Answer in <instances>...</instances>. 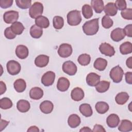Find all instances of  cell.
<instances>
[{"label": "cell", "mask_w": 132, "mask_h": 132, "mask_svg": "<svg viewBox=\"0 0 132 132\" xmlns=\"http://www.w3.org/2000/svg\"><path fill=\"white\" fill-rule=\"evenodd\" d=\"M35 24L42 28H46L50 25V21L46 17L40 15L36 19Z\"/></svg>", "instance_id": "cell-24"}, {"label": "cell", "mask_w": 132, "mask_h": 132, "mask_svg": "<svg viewBox=\"0 0 132 132\" xmlns=\"http://www.w3.org/2000/svg\"><path fill=\"white\" fill-rule=\"evenodd\" d=\"M9 122L4 120L3 119L1 120V124H0V131H2L5 127L8 125Z\"/></svg>", "instance_id": "cell-48"}, {"label": "cell", "mask_w": 132, "mask_h": 132, "mask_svg": "<svg viewBox=\"0 0 132 132\" xmlns=\"http://www.w3.org/2000/svg\"><path fill=\"white\" fill-rule=\"evenodd\" d=\"M16 5L19 8L25 9L29 8L31 4V1L30 0H16Z\"/></svg>", "instance_id": "cell-40"}, {"label": "cell", "mask_w": 132, "mask_h": 132, "mask_svg": "<svg viewBox=\"0 0 132 132\" xmlns=\"http://www.w3.org/2000/svg\"><path fill=\"white\" fill-rule=\"evenodd\" d=\"M77 66L72 61H67L62 64L63 71L69 75H74L77 72Z\"/></svg>", "instance_id": "cell-8"}, {"label": "cell", "mask_w": 132, "mask_h": 132, "mask_svg": "<svg viewBox=\"0 0 132 132\" xmlns=\"http://www.w3.org/2000/svg\"><path fill=\"white\" fill-rule=\"evenodd\" d=\"M99 29L98 18L93 19L86 22L82 26L84 32L88 36L95 35Z\"/></svg>", "instance_id": "cell-1"}, {"label": "cell", "mask_w": 132, "mask_h": 132, "mask_svg": "<svg viewBox=\"0 0 132 132\" xmlns=\"http://www.w3.org/2000/svg\"><path fill=\"white\" fill-rule=\"evenodd\" d=\"M10 27L12 31L16 35H21L25 29L23 24L20 22H16L12 24Z\"/></svg>", "instance_id": "cell-34"}, {"label": "cell", "mask_w": 132, "mask_h": 132, "mask_svg": "<svg viewBox=\"0 0 132 132\" xmlns=\"http://www.w3.org/2000/svg\"><path fill=\"white\" fill-rule=\"evenodd\" d=\"M67 16L68 23L71 26H77L81 21V16L79 10H72L68 13Z\"/></svg>", "instance_id": "cell-2"}, {"label": "cell", "mask_w": 132, "mask_h": 132, "mask_svg": "<svg viewBox=\"0 0 132 132\" xmlns=\"http://www.w3.org/2000/svg\"><path fill=\"white\" fill-rule=\"evenodd\" d=\"M82 13L85 18L88 19L91 18L93 15L92 8L88 4H85L82 7Z\"/></svg>", "instance_id": "cell-35"}, {"label": "cell", "mask_w": 132, "mask_h": 132, "mask_svg": "<svg viewBox=\"0 0 132 132\" xmlns=\"http://www.w3.org/2000/svg\"><path fill=\"white\" fill-rule=\"evenodd\" d=\"M40 131L39 129L37 126H31L29 127V128L27 129V132H32V131H35V132H39Z\"/></svg>", "instance_id": "cell-50"}, {"label": "cell", "mask_w": 132, "mask_h": 132, "mask_svg": "<svg viewBox=\"0 0 132 132\" xmlns=\"http://www.w3.org/2000/svg\"><path fill=\"white\" fill-rule=\"evenodd\" d=\"M43 95V91L39 87H34L29 91V96L31 99L38 100L42 97Z\"/></svg>", "instance_id": "cell-20"}, {"label": "cell", "mask_w": 132, "mask_h": 132, "mask_svg": "<svg viewBox=\"0 0 132 132\" xmlns=\"http://www.w3.org/2000/svg\"><path fill=\"white\" fill-rule=\"evenodd\" d=\"M126 64L129 69L132 68V57H129L126 61Z\"/></svg>", "instance_id": "cell-51"}, {"label": "cell", "mask_w": 132, "mask_h": 132, "mask_svg": "<svg viewBox=\"0 0 132 132\" xmlns=\"http://www.w3.org/2000/svg\"><path fill=\"white\" fill-rule=\"evenodd\" d=\"M125 80L127 84H132V72H127L125 74Z\"/></svg>", "instance_id": "cell-46"}, {"label": "cell", "mask_w": 132, "mask_h": 132, "mask_svg": "<svg viewBox=\"0 0 132 132\" xmlns=\"http://www.w3.org/2000/svg\"><path fill=\"white\" fill-rule=\"evenodd\" d=\"M124 71L121 67L117 65L113 67L110 71L109 76L113 81L116 83H119L122 80Z\"/></svg>", "instance_id": "cell-4"}, {"label": "cell", "mask_w": 132, "mask_h": 132, "mask_svg": "<svg viewBox=\"0 0 132 132\" xmlns=\"http://www.w3.org/2000/svg\"><path fill=\"white\" fill-rule=\"evenodd\" d=\"M13 105L11 100L8 97H3L0 100V107L3 109H8Z\"/></svg>", "instance_id": "cell-38"}, {"label": "cell", "mask_w": 132, "mask_h": 132, "mask_svg": "<svg viewBox=\"0 0 132 132\" xmlns=\"http://www.w3.org/2000/svg\"><path fill=\"white\" fill-rule=\"evenodd\" d=\"M120 123L119 116L114 113L110 114L106 119V123L110 128L116 127Z\"/></svg>", "instance_id": "cell-16"}, {"label": "cell", "mask_w": 132, "mask_h": 132, "mask_svg": "<svg viewBox=\"0 0 132 132\" xmlns=\"http://www.w3.org/2000/svg\"><path fill=\"white\" fill-rule=\"evenodd\" d=\"M125 35L128 37H132V24H130L126 25L123 29Z\"/></svg>", "instance_id": "cell-45"}, {"label": "cell", "mask_w": 132, "mask_h": 132, "mask_svg": "<svg viewBox=\"0 0 132 132\" xmlns=\"http://www.w3.org/2000/svg\"><path fill=\"white\" fill-rule=\"evenodd\" d=\"M129 97L127 92H121L117 94L115 97V101L119 105H124L128 100Z\"/></svg>", "instance_id": "cell-30"}, {"label": "cell", "mask_w": 132, "mask_h": 132, "mask_svg": "<svg viewBox=\"0 0 132 132\" xmlns=\"http://www.w3.org/2000/svg\"><path fill=\"white\" fill-rule=\"evenodd\" d=\"M43 12V6L42 3L36 2H35L29 10V14L32 19H36L38 16L42 15Z\"/></svg>", "instance_id": "cell-3"}, {"label": "cell", "mask_w": 132, "mask_h": 132, "mask_svg": "<svg viewBox=\"0 0 132 132\" xmlns=\"http://www.w3.org/2000/svg\"><path fill=\"white\" fill-rule=\"evenodd\" d=\"M93 132H96V131H106V130L104 129L103 126L99 125V124H95L94 126L93 129L92 130Z\"/></svg>", "instance_id": "cell-47"}, {"label": "cell", "mask_w": 132, "mask_h": 132, "mask_svg": "<svg viewBox=\"0 0 132 132\" xmlns=\"http://www.w3.org/2000/svg\"><path fill=\"white\" fill-rule=\"evenodd\" d=\"M4 35L5 37L8 39H13L16 37V35L12 31L10 27H7L5 29L4 31Z\"/></svg>", "instance_id": "cell-43"}, {"label": "cell", "mask_w": 132, "mask_h": 132, "mask_svg": "<svg viewBox=\"0 0 132 132\" xmlns=\"http://www.w3.org/2000/svg\"><path fill=\"white\" fill-rule=\"evenodd\" d=\"M121 14L123 19L125 20H132V9L126 8L122 10L121 11Z\"/></svg>", "instance_id": "cell-41"}, {"label": "cell", "mask_w": 132, "mask_h": 132, "mask_svg": "<svg viewBox=\"0 0 132 132\" xmlns=\"http://www.w3.org/2000/svg\"><path fill=\"white\" fill-rule=\"evenodd\" d=\"M40 110L45 114H48L52 112L54 108V105L50 101H44L40 105Z\"/></svg>", "instance_id": "cell-18"}, {"label": "cell", "mask_w": 132, "mask_h": 132, "mask_svg": "<svg viewBox=\"0 0 132 132\" xmlns=\"http://www.w3.org/2000/svg\"><path fill=\"white\" fill-rule=\"evenodd\" d=\"M15 54L16 56L21 59H25L29 54L28 48L24 45H19L15 48Z\"/></svg>", "instance_id": "cell-13"}, {"label": "cell", "mask_w": 132, "mask_h": 132, "mask_svg": "<svg viewBox=\"0 0 132 132\" xmlns=\"http://www.w3.org/2000/svg\"><path fill=\"white\" fill-rule=\"evenodd\" d=\"M49 62V57L45 55H40L35 60V65L39 68H43L47 65Z\"/></svg>", "instance_id": "cell-17"}, {"label": "cell", "mask_w": 132, "mask_h": 132, "mask_svg": "<svg viewBox=\"0 0 132 132\" xmlns=\"http://www.w3.org/2000/svg\"><path fill=\"white\" fill-rule=\"evenodd\" d=\"M30 36L35 39L40 38L43 34V30L42 28L39 27L38 26L33 25L30 28Z\"/></svg>", "instance_id": "cell-27"}, {"label": "cell", "mask_w": 132, "mask_h": 132, "mask_svg": "<svg viewBox=\"0 0 132 132\" xmlns=\"http://www.w3.org/2000/svg\"><path fill=\"white\" fill-rule=\"evenodd\" d=\"M6 91V86L5 84L3 81H0V91H1L0 94L2 95L3 93L5 92Z\"/></svg>", "instance_id": "cell-49"}, {"label": "cell", "mask_w": 132, "mask_h": 132, "mask_svg": "<svg viewBox=\"0 0 132 132\" xmlns=\"http://www.w3.org/2000/svg\"><path fill=\"white\" fill-rule=\"evenodd\" d=\"M70 85V81L67 78L64 77H61L58 80L57 84V88L60 91L64 92L69 89Z\"/></svg>", "instance_id": "cell-14"}, {"label": "cell", "mask_w": 132, "mask_h": 132, "mask_svg": "<svg viewBox=\"0 0 132 132\" xmlns=\"http://www.w3.org/2000/svg\"><path fill=\"white\" fill-rule=\"evenodd\" d=\"M117 8L119 10H123L126 9V3L124 0H117L114 3Z\"/></svg>", "instance_id": "cell-42"}, {"label": "cell", "mask_w": 132, "mask_h": 132, "mask_svg": "<svg viewBox=\"0 0 132 132\" xmlns=\"http://www.w3.org/2000/svg\"><path fill=\"white\" fill-rule=\"evenodd\" d=\"M110 87V82L106 80L100 81L95 86V89L98 92L104 93L107 91Z\"/></svg>", "instance_id": "cell-32"}, {"label": "cell", "mask_w": 132, "mask_h": 132, "mask_svg": "<svg viewBox=\"0 0 132 132\" xmlns=\"http://www.w3.org/2000/svg\"><path fill=\"white\" fill-rule=\"evenodd\" d=\"M99 50L102 54L109 57H111L115 54L114 47L106 42L101 44L99 47Z\"/></svg>", "instance_id": "cell-10"}, {"label": "cell", "mask_w": 132, "mask_h": 132, "mask_svg": "<svg viewBox=\"0 0 132 132\" xmlns=\"http://www.w3.org/2000/svg\"><path fill=\"white\" fill-rule=\"evenodd\" d=\"M113 24L112 20L108 15H104L102 19V26L106 29H108L112 26Z\"/></svg>", "instance_id": "cell-39"}, {"label": "cell", "mask_w": 132, "mask_h": 132, "mask_svg": "<svg viewBox=\"0 0 132 132\" xmlns=\"http://www.w3.org/2000/svg\"><path fill=\"white\" fill-rule=\"evenodd\" d=\"M80 131H91L92 130L88 127H84L80 129Z\"/></svg>", "instance_id": "cell-52"}, {"label": "cell", "mask_w": 132, "mask_h": 132, "mask_svg": "<svg viewBox=\"0 0 132 132\" xmlns=\"http://www.w3.org/2000/svg\"><path fill=\"white\" fill-rule=\"evenodd\" d=\"M30 107L29 102L25 100H19L16 104V108L21 112H27Z\"/></svg>", "instance_id": "cell-22"}, {"label": "cell", "mask_w": 132, "mask_h": 132, "mask_svg": "<svg viewBox=\"0 0 132 132\" xmlns=\"http://www.w3.org/2000/svg\"><path fill=\"white\" fill-rule=\"evenodd\" d=\"M91 5L95 12L97 13H100L104 8V2L102 0H92Z\"/></svg>", "instance_id": "cell-28"}, {"label": "cell", "mask_w": 132, "mask_h": 132, "mask_svg": "<svg viewBox=\"0 0 132 132\" xmlns=\"http://www.w3.org/2000/svg\"><path fill=\"white\" fill-rule=\"evenodd\" d=\"M19 19V12L14 10H9L5 12L3 15L4 22L7 24H13Z\"/></svg>", "instance_id": "cell-6"}, {"label": "cell", "mask_w": 132, "mask_h": 132, "mask_svg": "<svg viewBox=\"0 0 132 132\" xmlns=\"http://www.w3.org/2000/svg\"><path fill=\"white\" fill-rule=\"evenodd\" d=\"M53 26L56 29H61L64 25V20L60 16H55L53 20Z\"/></svg>", "instance_id": "cell-36"}, {"label": "cell", "mask_w": 132, "mask_h": 132, "mask_svg": "<svg viewBox=\"0 0 132 132\" xmlns=\"http://www.w3.org/2000/svg\"><path fill=\"white\" fill-rule=\"evenodd\" d=\"M13 86L15 90L18 92L21 93L23 92L26 89V84L24 79L22 78H19L16 79L14 81L13 84Z\"/></svg>", "instance_id": "cell-29"}, {"label": "cell", "mask_w": 132, "mask_h": 132, "mask_svg": "<svg viewBox=\"0 0 132 132\" xmlns=\"http://www.w3.org/2000/svg\"><path fill=\"white\" fill-rule=\"evenodd\" d=\"M72 52V46L68 43L61 44L58 50V54L62 58H67L70 56Z\"/></svg>", "instance_id": "cell-7"}, {"label": "cell", "mask_w": 132, "mask_h": 132, "mask_svg": "<svg viewBox=\"0 0 132 132\" xmlns=\"http://www.w3.org/2000/svg\"><path fill=\"white\" fill-rule=\"evenodd\" d=\"M84 92L83 90L79 87L74 88L71 93V96L73 100L75 101H80L84 97Z\"/></svg>", "instance_id": "cell-15"}, {"label": "cell", "mask_w": 132, "mask_h": 132, "mask_svg": "<svg viewBox=\"0 0 132 132\" xmlns=\"http://www.w3.org/2000/svg\"><path fill=\"white\" fill-rule=\"evenodd\" d=\"M95 108L98 113L100 114H104L109 110V107L107 103L100 101L96 103Z\"/></svg>", "instance_id": "cell-31"}, {"label": "cell", "mask_w": 132, "mask_h": 132, "mask_svg": "<svg viewBox=\"0 0 132 132\" xmlns=\"http://www.w3.org/2000/svg\"><path fill=\"white\" fill-rule=\"evenodd\" d=\"M125 36L123 29L119 27L114 29L110 34V38L115 42H119L123 40Z\"/></svg>", "instance_id": "cell-11"}, {"label": "cell", "mask_w": 132, "mask_h": 132, "mask_svg": "<svg viewBox=\"0 0 132 132\" xmlns=\"http://www.w3.org/2000/svg\"><path fill=\"white\" fill-rule=\"evenodd\" d=\"M118 130L121 132H127L132 130V123L128 120H122L118 127Z\"/></svg>", "instance_id": "cell-26"}, {"label": "cell", "mask_w": 132, "mask_h": 132, "mask_svg": "<svg viewBox=\"0 0 132 132\" xmlns=\"http://www.w3.org/2000/svg\"><path fill=\"white\" fill-rule=\"evenodd\" d=\"M80 113L86 117H89L92 115L93 111L90 105L88 104H81L79 108Z\"/></svg>", "instance_id": "cell-23"}, {"label": "cell", "mask_w": 132, "mask_h": 132, "mask_svg": "<svg viewBox=\"0 0 132 132\" xmlns=\"http://www.w3.org/2000/svg\"><path fill=\"white\" fill-rule=\"evenodd\" d=\"M13 2V0H1L0 6L2 8L6 9L12 6Z\"/></svg>", "instance_id": "cell-44"}, {"label": "cell", "mask_w": 132, "mask_h": 132, "mask_svg": "<svg viewBox=\"0 0 132 132\" xmlns=\"http://www.w3.org/2000/svg\"><path fill=\"white\" fill-rule=\"evenodd\" d=\"M7 70L10 75H15L18 74L21 69L20 64L16 61L11 60L9 61L6 64Z\"/></svg>", "instance_id": "cell-5"}, {"label": "cell", "mask_w": 132, "mask_h": 132, "mask_svg": "<svg viewBox=\"0 0 132 132\" xmlns=\"http://www.w3.org/2000/svg\"><path fill=\"white\" fill-rule=\"evenodd\" d=\"M104 10L106 15L108 16H114L118 12V9L114 3L112 2L107 3L105 6Z\"/></svg>", "instance_id": "cell-21"}, {"label": "cell", "mask_w": 132, "mask_h": 132, "mask_svg": "<svg viewBox=\"0 0 132 132\" xmlns=\"http://www.w3.org/2000/svg\"><path fill=\"white\" fill-rule=\"evenodd\" d=\"M107 65V61L102 58H97L93 63L94 68L100 71H104Z\"/></svg>", "instance_id": "cell-25"}, {"label": "cell", "mask_w": 132, "mask_h": 132, "mask_svg": "<svg viewBox=\"0 0 132 132\" xmlns=\"http://www.w3.org/2000/svg\"><path fill=\"white\" fill-rule=\"evenodd\" d=\"M55 79V73L53 71H47L45 73L41 78L42 84L48 87L53 84Z\"/></svg>", "instance_id": "cell-9"}, {"label": "cell", "mask_w": 132, "mask_h": 132, "mask_svg": "<svg viewBox=\"0 0 132 132\" xmlns=\"http://www.w3.org/2000/svg\"><path fill=\"white\" fill-rule=\"evenodd\" d=\"M77 61L80 65L85 66L90 63L91 61V57L88 54H82L79 56Z\"/></svg>", "instance_id": "cell-37"}, {"label": "cell", "mask_w": 132, "mask_h": 132, "mask_svg": "<svg viewBox=\"0 0 132 132\" xmlns=\"http://www.w3.org/2000/svg\"><path fill=\"white\" fill-rule=\"evenodd\" d=\"M80 118L76 114H72L70 115L68 119V125L72 128H74L78 126L80 124Z\"/></svg>", "instance_id": "cell-19"}, {"label": "cell", "mask_w": 132, "mask_h": 132, "mask_svg": "<svg viewBox=\"0 0 132 132\" xmlns=\"http://www.w3.org/2000/svg\"><path fill=\"white\" fill-rule=\"evenodd\" d=\"M120 51L122 55H127L132 52V44L130 42H125L121 44Z\"/></svg>", "instance_id": "cell-33"}, {"label": "cell", "mask_w": 132, "mask_h": 132, "mask_svg": "<svg viewBox=\"0 0 132 132\" xmlns=\"http://www.w3.org/2000/svg\"><path fill=\"white\" fill-rule=\"evenodd\" d=\"M101 76L95 73L91 72L89 73L86 77L87 84L91 87H95L100 81Z\"/></svg>", "instance_id": "cell-12"}]
</instances>
